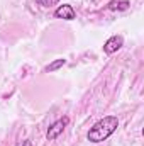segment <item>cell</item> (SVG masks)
Instances as JSON below:
<instances>
[{
	"instance_id": "obj_1",
	"label": "cell",
	"mask_w": 144,
	"mask_h": 146,
	"mask_svg": "<svg viewBox=\"0 0 144 146\" xmlns=\"http://www.w3.org/2000/svg\"><path fill=\"white\" fill-rule=\"evenodd\" d=\"M117 127H119L117 115H105V117H102L100 121H97L90 127L87 138H88L90 143H102V141H105L108 136H112L117 131Z\"/></svg>"
},
{
	"instance_id": "obj_2",
	"label": "cell",
	"mask_w": 144,
	"mask_h": 146,
	"mask_svg": "<svg viewBox=\"0 0 144 146\" xmlns=\"http://www.w3.org/2000/svg\"><path fill=\"white\" fill-rule=\"evenodd\" d=\"M68 122H70V119L68 117H61V119H58L54 124H51V127L48 129V134H46V138L49 139V141H53V139H56L63 131H65V127L68 126Z\"/></svg>"
},
{
	"instance_id": "obj_3",
	"label": "cell",
	"mask_w": 144,
	"mask_h": 146,
	"mask_svg": "<svg viewBox=\"0 0 144 146\" xmlns=\"http://www.w3.org/2000/svg\"><path fill=\"white\" fill-rule=\"evenodd\" d=\"M122 46H124V37L115 34V36L108 37L107 41H105V44H104V53H105V54H114V53H117Z\"/></svg>"
},
{
	"instance_id": "obj_4",
	"label": "cell",
	"mask_w": 144,
	"mask_h": 146,
	"mask_svg": "<svg viewBox=\"0 0 144 146\" xmlns=\"http://www.w3.org/2000/svg\"><path fill=\"white\" fill-rule=\"evenodd\" d=\"M54 17L56 19H65V21H73V19H76V12H75V9L71 5L63 3L54 10Z\"/></svg>"
},
{
	"instance_id": "obj_5",
	"label": "cell",
	"mask_w": 144,
	"mask_h": 146,
	"mask_svg": "<svg viewBox=\"0 0 144 146\" xmlns=\"http://www.w3.org/2000/svg\"><path fill=\"white\" fill-rule=\"evenodd\" d=\"M129 0H112L107 5L108 10H127L129 9Z\"/></svg>"
},
{
	"instance_id": "obj_6",
	"label": "cell",
	"mask_w": 144,
	"mask_h": 146,
	"mask_svg": "<svg viewBox=\"0 0 144 146\" xmlns=\"http://www.w3.org/2000/svg\"><path fill=\"white\" fill-rule=\"evenodd\" d=\"M66 65V60L65 58H59V60H54L51 65H48L46 68H44V72L46 73H51V72H56V70H59L61 66H65Z\"/></svg>"
},
{
	"instance_id": "obj_7",
	"label": "cell",
	"mask_w": 144,
	"mask_h": 146,
	"mask_svg": "<svg viewBox=\"0 0 144 146\" xmlns=\"http://www.w3.org/2000/svg\"><path fill=\"white\" fill-rule=\"evenodd\" d=\"M36 3H39L41 7H46V9H49V7H54V5H58V3H59V0H36Z\"/></svg>"
}]
</instances>
